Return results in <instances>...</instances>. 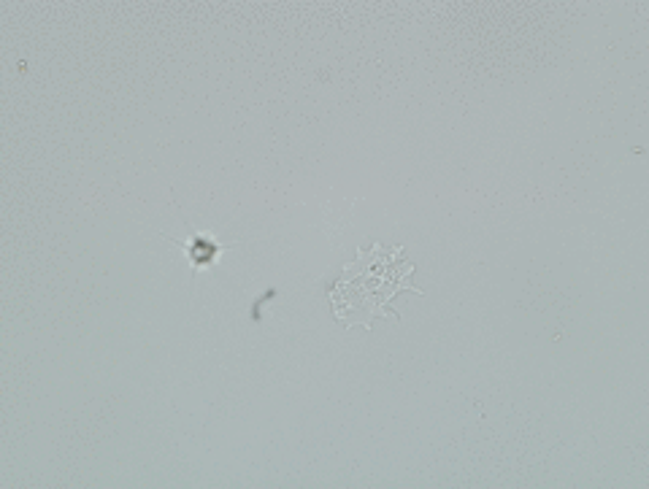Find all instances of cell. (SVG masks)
Instances as JSON below:
<instances>
[{"label":"cell","mask_w":649,"mask_h":489,"mask_svg":"<svg viewBox=\"0 0 649 489\" xmlns=\"http://www.w3.org/2000/svg\"><path fill=\"white\" fill-rule=\"evenodd\" d=\"M168 241H174L176 246H182L184 254H187V260H190V271H209L211 265L220 263V254L225 252V249H230V246H236V241L233 244H220V241H214V238H206V236H198V233H190V238L187 241H176V238L165 236Z\"/></svg>","instance_id":"obj_1"}]
</instances>
